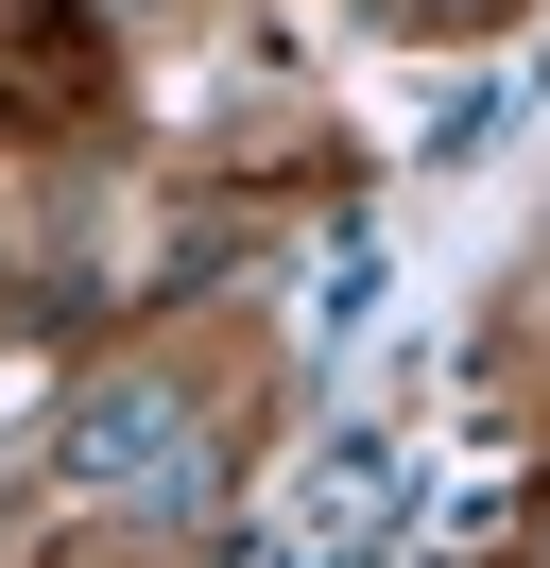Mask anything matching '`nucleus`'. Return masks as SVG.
<instances>
[{"label": "nucleus", "mask_w": 550, "mask_h": 568, "mask_svg": "<svg viewBox=\"0 0 550 568\" xmlns=\"http://www.w3.org/2000/svg\"><path fill=\"white\" fill-rule=\"evenodd\" d=\"M412 18H499V0H412Z\"/></svg>", "instance_id": "f03ea898"}, {"label": "nucleus", "mask_w": 550, "mask_h": 568, "mask_svg": "<svg viewBox=\"0 0 550 568\" xmlns=\"http://www.w3.org/2000/svg\"><path fill=\"white\" fill-rule=\"evenodd\" d=\"M172 448H190V396H86V430H69V483H103V499H172V483H190V465H172Z\"/></svg>", "instance_id": "f257e3e1"}, {"label": "nucleus", "mask_w": 550, "mask_h": 568, "mask_svg": "<svg viewBox=\"0 0 550 568\" xmlns=\"http://www.w3.org/2000/svg\"><path fill=\"white\" fill-rule=\"evenodd\" d=\"M533 568H550V499H533Z\"/></svg>", "instance_id": "7ed1b4c3"}]
</instances>
